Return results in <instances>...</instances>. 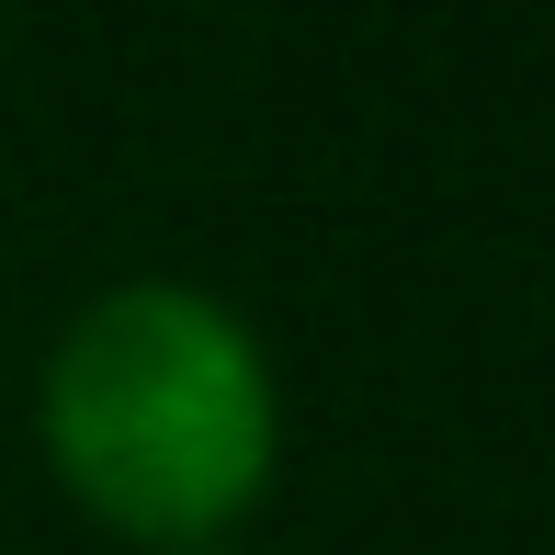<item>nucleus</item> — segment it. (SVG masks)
Segmentation results:
<instances>
[{"mask_svg":"<svg viewBox=\"0 0 555 555\" xmlns=\"http://www.w3.org/2000/svg\"><path fill=\"white\" fill-rule=\"evenodd\" d=\"M35 442L114 544H227L284 476V374L216 284L125 272L46 340Z\"/></svg>","mask_w":555,"mask_h":555,"instance_id":"obj_1","label":"nucleus"},{"mask_svg":"<svg viewBox=\"0 0 555 555\" xmlns=\"http://www.w3.org/2000/svg\"><path fill=\"white\" fill-rule=\"evenodd\" d=\"M182 555H249V544H182Z\"/></svg>","mask_w":555,"mask_h":555,"instance_id":"obj_2","label":"nucleus"}]
</instances>
